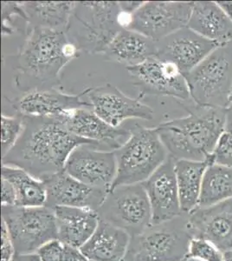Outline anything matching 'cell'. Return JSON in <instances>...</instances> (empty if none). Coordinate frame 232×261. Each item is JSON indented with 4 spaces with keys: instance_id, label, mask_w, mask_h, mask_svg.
I'll return each instance as SVG.
<instances>
[{
    "instance_id": "obj_3",
    "label": "cell",
    "mask_w": 232,
    "mask_h": 261,
    "mask_svg": "<svg viewBox=\"0 0 232 261\" xmlns=\"http://www.w3.org/2000/svg\"><path fill=\"white\" fill-rule=\"evenodd\" d=\"M26 33V40L17 57L18 77L35 83L34 89L60 86L61 71L79 56V49L64 31L31 28Z\"/></svg>"
},
{
    "instance_id": "obj_16",
    "label": "cell",
    "mask_w": 232,
    "mask_h": 261,
    "mask_svg": "<svg viewBox=\"0 0 232 261\" xmlns=\"http://www.w3.org/2000/svg\"><path fill=\"white\" fill-rule=\"evenodd\" d=\"M150 203L152 225L173 220L182 214L175 175V161L170 156L147 180L141 183Z\"/></svg>"
},
{
    "instance_id": "obj_28",
    "label": "cell",
    "mask_w": 232,
    "mask_h": 261,
    "mask_svg": "<svg viewBox=\"0 0 232 261\" xmlns=\"http://www.w3.org/2000/svg\"><path fill=\"white\" fill-rule=\"evenodd\" d=\"M212 163L232 167V112L227 109L226 121L214 151L209 157Z\"/></svg>"
},
{
    "instance_id": "obj_24",
    "label": "cell",
    "mask_w": 232,
    "mask_h": 261,
    "mask_svg": "<svg viewBox=\"0 0 232 261\" xmlns=\"http://www.w3.org/2000/svg\"><path fill=\"white\" fill-rule=\"evenodd\" d=\"M211 163L209 158L204 161H175V175L182 214L188 215L198 207L204 176Z\"/></svg>"
},
{
    "instance_id": "obj_36",
    "label": "cell",
    "mask_w": 232,
    "mask_h": 261,
    "mask_svg": "<svg viewBox=\"0 0 232 261\" xmlns=\"http://www.w3.org/2000/svg\"><path fill=\"white\" fill-rule=\"evenodd\" d=\"M121 12L132 15L141 7L144 2L143 1H130V2H118Z\"/></svg>"
},
{
    "instance_id": "obj_4",
    "label": "cell",
    "mask_w": 232,
    "mask_h": 261,
    "mask_svg": "<svg viewBox=\"0 0 232 261\" xmlns=\"http://www.w3.org/2000/svg\"><path fill=\"white\" fill-rule=\"evenodd\" d=\"M121 10L118 2H76L66 33L80 51L103 54L123 29L119 22Z\"/></svg>"
},
{
    "instance_id": "obj_2",
    "label": "cell",
    "mask_w": 232,
    "mask_h": 261,
    "mask_svg": "<svg viewBox=\"0 0 232 261\" xmlns=\"http://www.w3.org/2000/svg\"><path fill=\"white\" fill-rule=\"evenodd\" d=\"M227 109L191 104L188 114L156 128L174 161H204L214 151L226 121Z\"/></svg>"
},
{
    "instance_id": "obj_34",
    "label": "cell",
    "mask_w": 232,
    "mask_h": 261,
    "mask_svg": "<svg viewBox=\"0 0 232 261\" xmlns=\"http://www.w3.org/2000/svg\"><path fill=\"white\" fill-rule=\"evenodd\" d=\"M2 192H1V204L2 205H16V194L12 184L6 178H1Z\"/></svg>"
},
{
    "instance_id": "obj_5",
    "label": "cell",
    "mask_w": 232,
    "mask_h": 261,
    "mask_svg": "<svg viewBox=\"0 0 232 261\" xmlns=\"http://www.w3.org/2000/svg\"><path fill=\"white\" fill-rule=\"evenodd\" d=\"M115 153L116 176L111 190L143 183L169 157L156 128L139 125L131 129L129 138Z\"/></svg>"
},
{
    "instance_id": "obj_21",
    "label": "cell",
    "mask_w": 232,
    "mask_h": 261,
    "mask_svg": "<svg viewBox=\"0 0 232 261\" xmlns=\"http://www.w3.org/2000/svg\"><path fill=\"white\" fill-rule=\"evenodd\" d=\"M130 240L126 231L100 220L93 235L79 250L88 261H124Z\"/></svg>"
},
{
    "instance_id": "obj_33",
    "label": "cell",
    "mask_w": 232,
    "mask_h": 261,
    "mask_svg": "<svg viewBox=\"0 0 232 261\" xmlns=\"http://www.w3.org/2000/svg\"><path fill=\"white\" fill-rule=\"evenodd\" d=\"M14 247L12 246L8 231L1 223V261H12L14 258Z\"/></svg>"
},
{
    "instance_id": "obj_30",
    "label": "cell",
    "mask_w": 232,
    "mask_h": 261,
    "mask_svg": "<svg viewBox=\"0 0 232 261\" xmlns=\"http://www.w3.org/2000/svg\"><path fill=\"white\" fill-rule=\"evenodd\" d=\"M188 258L201 261H223V252L210 241L192 238L189 246Z\"/></svg>"
},
{
    "instance_id": "obj_38",
    "label": "cell",
    "mask_w": 232,
    "mask_h": 261,
    "mask_svg": "<svg viewBox=\"0 0 232 261\" xmlns=\"http://www.w3.org/2000/svg\"><path fill=\"white\" fill-rule=\"evenodd\" d=\"M223 261H232V250L223 252Z\"/></svg>"
},
{
    "instance_id": "obj_40",
    "label": "cell",
    "mask_w": 232,
    "mask_h": 261,
    "mask_svg": "<svg viewBox=\"0 0 232 261\" xmlns=\"http://www.w3.org/2000/svg\"><path fill=\"white\" fill-rule=\"evenodd\" d=\"M227 109H228V110L231 111L232 112V102L229 103V106L227 107Z\"/></svg>"
},
{
    "instance_id": "obj_25",
    "label": "cell",
    "mask_w": 232,
    "mask_h": 261,
    "mask_svg": "<svg viewBox=\"0 0 232 261\" xmlns=\"http://www.w3.org/2000/svg\"><path fill=\"white\" fill-rule=\"evenodd\" d=\"M76 2L29 1L22 2L26 13V30L48 28L67 31Z\"/></svg>"
},
{
    "instance_id": "obj_35",
    "label": "cell",
    "mask_w": 232,
    "mask_h": 261,
    "mask_svg": "<svg viewBox=\"0 0 232 261\" xmlns=\"http://www.w3.org/2000/svg\"><path fill=\"white\" fill-rule=\"evenodd\" d=\"M62 261H88L81 251L72 246L65 245Z\"/></svg>"
},
{
    "instance_id": "obj_26",
    "label": "cell",
    "mask_w": 232,
    "mask_h": 261,
    "mask_svg": "<svg viewBox=\"0 0 232 261\" xmlns=\"http://www.w3.org/2000/svg\"><path fill=\"white\" fill-rule=\"evenodd\" d=\"M1 177L9 181L16 194V206L39 207L46 204V188L43 180L25 170L2 165Z\"/></svg>"
},
{
    "instance_id": "obj_7",
    "label": "cell",
    "mask_w": 232,
    "mask_h": 261,
    "mask_svg": "<svg viewBox=\"0 0 232 261\" xmlns=\"http://www.w3.org/2000/svg\"><path fill=\"white\" fill-rule=\"evenodd\" d=\"M185 77L195 104L227 109L232 93V41L216 48Z\"/></svg>"
},
{
    "instance_id": "obj_17",
    "label": "cell",
    "mask_w": 232,
    "mask_h": 261,
    "mask_svg": "<svg viewBox=\"0 0 232 261\" xmlns=\"http://www.w3.org/2000/svg\"><path fill=\"white\" fill-rule=\"evenodd\" d=\"M188 228L193 238L210 241L221 252L232 250V199L188 214Z\"/></svg>"
},
{
    "instance_id": "obj_23",
    "label": "cell",
    "mask_w": 232,
    "mask_h": 261,
    "mask_svg": "<svg viewBox=\"0 0 232 261\" xmlns=\"http://www.w3.org/2000/svg\"><path fill=\"white\" fill-rule=\"evenodd\" d=\"M157 44L140 33L121 29L104 51L106 60L128 67L141 65L151 57L155 56Z\"/></svg>"
},
{
    "instance_id": "obj_15",
    "label": "cell",
    "mask_w": 232,
    "mask_h": 261,
    "mask_svg": "<svg viewBox=\"0 0 232 261\" xmlns=\"http://www.w3.org/2000/svg\"><path fill=\"white\" fill-rule=\"evenodd\" d=\"M89 88L79 94L71 95L56 88L34 89L25 92L13 103L17 114L29 117L68 118L74 111L82 108H92L89 101L82 100Z\"/></svg>"
},
{
    "instance_id": "obj_29",
    "label": "cell",
    "mask_w": 232,
    "mask_h": 261,
    "mask_svg": "<svg viewBox=\"0 0 232 261\" xmlns=\"http://www.w3.org/2000/svg\"><path fill=\"white\" fill-rule=\"evenodd\" d=\"M24 130L23 117L17 116L8 117L2 114L1 117V148L2 158L9 152L18 142Z\"/></svg>"
},
{
    "instance_id": "obj_22",
    "label": "cell",
    "mask_w": 232,
    "mask_h": 261,
    "mask_svg": "<svg viewBox=\"0 0 232 261\" xmlns=\"http://www.w3.org/2000/svg\"><path fill=\"white\" fill-rule=\"evenodd\" d=\"M187 27L218 45L232 41V21L218 2H193Z\"/></svg>"
},
{
    "instance_id": "obj_32",
    "label": "cell",
    "mask_w": 232,
    "mask_h": 261,
    "mask_svg": "<svg viewBox=\"0 0 232 261\" xmlns=\"http://www.w3.org/2000/svg\"><path fill=\"white\" fill-rule=\"evenodd\" d=\"M65 245L58 240L45 244L37 254L41 261H62Z\"/></svg>"
},
{
    "instance_id": "obj_41",
    "label": "cell",
    "mask_w": 232,
    "mask_h": 261,
    "mask_svg": "<svg viewBox=\"0 0 232 261\" xmlns=\"http://www.w3.org/2000/svg\"><path fill=\"white\" fill-rule=\"evenodd\" d=\"M230 102H232V93H231V97H230ZM230 102H229V103H230Z\"/></svg>"
},
{
    "instance_id": "obj_14",
    "label": "cell",
    "mask_w": 232,
    "mask_h": 261,
    "mask_svg": "<svg viewBox=\"0 0 232 261\" xmlns=\"http://www.w3.org/2000/svg\"><path fill=\"white\" fill-rule=\"evenodd\" d=\"M156 44L155 56L176 65L184 76L220 45L187 27L172 33Z\"/></svg>"
},
{
    "instance_id": "obj_13",
    "label": "cell",
    "mask_w": 232,
    "mask_h": 261,
    "mask_svg": "<svg viewBox=\"0 0 232 261\" xmlns=\"http://www.w3.org/2000/svg\"><path fill=\"white\" fill-rule=\"evenodd\" d=\"M87 95L94 113L114 127L126 119H153V109L141 101L143 96L130 98L111 84L89 88Z\"/></svg>"
},
{
    "instance_id": "obj_27",
    "label": "cell",
    "mask_w": 232,
    "mask_h": 261,
    "mask_svg": "<svg viewBox=\"0 0 232 261\" xmlns=\"http://www.w3.org/2000/svg\"><path fill=\"white\" fill-rule=\"evenodd\" d=\"M232 199V167L209 165L204 176L198 207H206Z\"/></svg>"
},
{
    "instance_id": "obj_6",
    "label": "cell",
    "mask_w": 232,
    "mask_h": 261,
    "mask_svg": "<svg viewBox=\"0 0 232 261\" xmlns=\"http://www.w3.org/2000/svg\"><path fill=\"white\" fill-rule=\"evenodd\" d=\"M192 238L188 215L181 214L131 237L124 261H184Z\"/></svg>"
},
{
    "instance_id": "obj_20",
    "label": "cell",
    "mask_w": 232,
    "mask_h": 261,
    "mask_svg": "<svg viewBox=\"0 0 232 261\" xmlns=\"http://www.w3.org/2000/svg\"><path fill=\"white\" fill-rule=\"evenodd\" d=\"M58 241L80 249L90 239L100 223L97 211L89 208H54Z\"/></svg>"
},
{
    "instance_id": "obj_31",
    "label": "cell",
    "mask_w": 232,
    "mask_h": 261,
    "mask_svg": "<svg viewBox=\"0 0 232 261\" xmlns=\"http://www.w3.org/2000/svg\"><path fill=\"white\" fill-rule=\"evenodd\" d=\"M2 6V34L10 35L13 33L12 20L14 17L23 18L27 23L26 13L22 2H1Z\"/></svg>"
},
{
    "instance_id": "obj_8",
    "label": "cell",
    "mask_w": 232,
    "mask_h": 261,
    "mask_svg": "<svg viewBox=\"0 0 232 261\" xmlns=\"http://www.w3.org/2000/svg\"><path fill=\"white\" fill-rule=\"evenodd\" d=\"M2 224L8 231L16 255L34 254L58 239L53 209L46 205L21 207L2 205Z\"/></svg>"
},
{
    "instance_id": "obj_37",
    "label": "cell",
    "mask_w": 232,
    "mask_h": 261,
    "mask_svg": "<svg viewBox=\"0 0 232 261\" xmlns=\"http://www.w3.org/2000/svg\"><path fill=\"white\" fill-rule=\"evenodd\" d=\"M218 4L232 21V1H218Z\"/></svg>"
},
{
    "instance_id": "obj_12",
    "label": "cell",
    "mask_w": 232,
    "mask_h": 261,
    "mask_svg": "<svg viewBox=\"0 0 232 261\" xmlns=\"http://www.w3.org/2000/svg\"><path fill=\"white\" fill-rule=\"evenodd\" d=\"M63 170L83 184L109 193L116 176L115 151L82 145L71 152Z\"/></svg>"
},
{
    "instance_id": "obj_39",
    "label": "cell",
    "mask_w": 232,
    "mask_h": 261,
    "mask_svg": "<svg viewBox=\"0 0 232 261\" xmlns=\"http://www.w3.org/2000/svg\"><path fill=\"white\" fill-rule=\"evenodd\" d=\"M184 261H201L198 260V259H196V258H187L186 259H185Z\"/></svg>"
},
{
    "instance_id": "obj_9",
    "label": "cell",
    "mask_w": 232,
    "mask_h": 261,
    "mask_svg": "<svg viewBox=\"0 0 232 261\" xmlns=\"http://www.w3.org/2000/svg\"><path fill=\"white\" fill-rule=\"evenodd\" d=\"M100 220L127 232L138 235L152 225V211L141 184L118 187L109 191L97 210Z\"/></svg>"
},
{
    "instance_id": "obj_19",
    "label": "cell",
    "mask_w": 232,
    "mask_h": 261,
    "mask_svg": "<svg viewBox=\"0 0 232 261\" xmlns=\"http://www.w3.org/2000/svg\"><path fill=\"white\" fill-rule=\"evenodd\" d=\"M67 125L75 135L95 143L103 150L109 148L110 151L120 148L131 134V129L109 125L96 115L92 108L72 112L67 118Z\"/></svg>"
},
{
    "instance_id": "obj_18",
    "label": "cell",
    "mask_w": 232,
    "mask_h": 261,
    "mask_svg": "<svg viewBox=\"0 0 232 261\" xmlns=\"http://www.w3.org/2000/svg\"><path fill=\"white\" fill-rule=\"evenodd\" d=\"M46 204L54 209L58 206L89 208L97 211L109 192L88 187L62 170L44 180Z\"/></svg>"
},
{
    "instance_id": "obj_1",
    "label": "cell",
    "mask_w": 232,
    "mask_h": 261,
    "mask_svg": "<svg viewBox=\"0 0 232 261\" xmlns=\"http://www.w3.org/2000/svg\"><path fill=\"white\" fill-rule=\"evenodd\" d=\"M22 117L23 133L13 148L2 158V164L25 170L40 180L64 169L70 155L78 146L94 145L102 148L72 134L67 118Z\"/></svg>"
},
{
    "instance_id": "obj_11",
    "label": "cell",
    "mask_w": 232,
    "mask_h": 261,
    "mask_svg": "<svg viewBox=\"0 0 232 261\" xmlns=\"http://www.w3.org/2000/svg\"><path fill=\"white\" fill-rule=\"evenodd\" d=\"M140 95L165 96L179 101L191 102L188 86L176 65L153 56L141 65L126 68Z\"/></svg>"
},
{
    "instance_id": "obj_10",
    "label": "cell",
    "mask_w": 232,
    "mask_h": 261,
    "mask_svg": "<svg viewBox=\"0 0 232 261\" xmlns=\"http://www.w3.org/2000/svg\"><path fill=\"white\" fill-rule=\"evenodd\" d=\"M193 2L147 1L132 15L126 29L159 42L187 27Z\"/></svg>"
}]
</instances>
